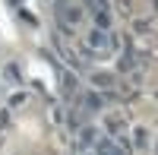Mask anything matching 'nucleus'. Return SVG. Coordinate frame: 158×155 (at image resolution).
<instances>
[{
	"label": "nucleus",
	"mask_w": 158,
	"mask_h": 155,
	"mask_svg": "<svg viewBox=\"0 0 158 155\" xmlns=\"http://www.w3.org/2000/svg\"><path fill=\"white\" fill-rule=\"evenodd\" d=\"M79 16H82V10H79L76 3L70 6V0H60V19L63 22H79Z\"/></svg>",
	"instance_id": "nucleus-1"
},
{
	"label": "nucleus",
	"mask_w": 158,
	"mask_h": 155,
	"mask_svg": "<svg viewBox=\"0 0 158 155\" xmlns=\"http://www.w3.org/2000/svg\"><path fill=\"white\" fill-rule=\"evenodd\" d=\"M89 44H92V48H108V44H111V38H108V32L95 29V32L89 35Z\"/></svg>",
	"instance_id": "nucleus-2"
}]
</instances>
